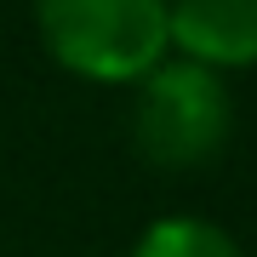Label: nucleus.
<instances>
[{
  "label": "nucleus",
  "instance_id": "3",
  "mask_svg": "<svg viewBox=\"0 0 257 257\" xmlns=\"http://www.w3.org/2000/svg\"><path fill=\"white\" fill-rule=\"evenodd\" d=\"M166 46L211 74L257 57V0H166Z\"/></svg>",
  "mask_w": 257,
  "mask_h": 257
},
{
  "label": "nucleus",
  "instance_id": "1",
  "mask_svg": "<svg viewBox=\"0 0 257 257\" xmlns=\"http://www.w3.org/2000/svg\"><path fill=\"white\" fill-rule=\"evenodd\" d=\"M35 29L52 63L92 86H132L172 57L166 0H35Z\"/></svg>",
  "mask_w": 257,
  "mask_h": 257
},
{
  "label": "nucleus",
  "instance_id": "2",
  "mask_svg": "<svg viewBox=\"0 0 257 257\" xmlns=\"http://www.w3.org/2000/svg\"><path fill=\"white\" fill-rule=\"evenodd\" d=\"M132 86H138L132 138H138L143 160L166 166V172H189V166H206L223 155L234 132V97L223 74L189 63V57H160Z\"/></svg>",
  "mask_w": 257,
  "mask_h": 257
},
{
  "label": "nucleus",
  "instance_id": "4",
  "mask_svg": "<svg viewBox=\"0 0 257 257\" xmlns=\"http://www.w3.org/2000/svg\"><path fill=\"white\" fill-rule=\"evenodd\" d=\"M132 257H240V246L223 223L194 217V211H172V217H155L138 234Z\"/></svg>",
  "mask_w": 257,
  "mask_h": 257
}]
</instances>
